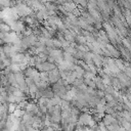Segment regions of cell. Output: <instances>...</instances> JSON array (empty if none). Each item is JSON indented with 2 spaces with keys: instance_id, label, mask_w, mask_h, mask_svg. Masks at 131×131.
<instances>
[{
  "instance_id": "6da1fadb",
  "label": "cell",
  "mask_w": 131,
  "mask_h": 131,
  "mask_svg": "<svg viewBox=\"0 0 131 131\" xmlns=\"http://www.w3.org/2000/svg\"><path fill=\"white\" fill-rule=\"evenodd\" d=\"M15 8H16V11H17L18 16H27V15H30L33 12V9L31 7H29L25 3L16 4L15 5Z\"/></svg>"
},
{
  "instance_id": "7a4b0ae2",
  "label": "cell",
  "mask_w": 131,
  "mask_h": 131,
  "mask_svg": "<svg viewBox=\"0 0 131 131\" xmlns=\"http://www.w3.org/2000/svg\"><path fill=\"white\" fill-rule=\"evenodd\" d=\"M62 57H63V59H64L66 61L74 62L75 64H77V60H78V59H76L72 53H69V52H67V51H63V53H62Z\"/></svg>"
},
{
  "instance_id": "3957f363",
  "label": "cell",
  "mask_w": 131,
  "mask_h": 131,
  "mask_svg": "<svg viewBox=\"0 0 131 131\" xmlns=\"http://www.w3.org/2000/svg\"><path fill=\"white\" fill-rule=\"evenodd\" d=\"M54 68H56V64L54 62H49L47 60H45V61L42 62V71L48 72V71H50V70H52Z\"/></svg>"
},
{
  "instance_id": "277c9868",
  "label": "cell",
  "mask_w": 131,
  "mask_h": 131,
  "mask_svg": "<svg viewBox=\"0 0 131 131\" xmlns=\"http://www.w3.org/2000/svg\"><path fill=\"white\" fill-rule=\"evenodd\" d=\"M13 75H14V79H15L17 85H19L20 83L25 82V74H24L21 71L15 72V73H13Z\"/></svg>"
},
{
  "instance_id": "5b68a950",
  "label": "cell",
  "mask_w": 131,
  "mask_h": 131,
  "mask_svg": "<svg viewBox=\"0 0 131 131\" xmlns=\"http://www.w3.org/2000/svg\"><path fill=\"white\" fill-rule=\"evenodd\" d=\"M75 42L77 44H85L86 43V38L83 35H76L75 36Z\"/></svg>"
},
{
  "instance_id": "8992f818",
  "label": "cell",
  "mask_w": 131,
  "mask_h": 131,
  "mask_svg": "<svg viewBox=\"0 0 131 131\" xmlns=\"http://www.w3.org/2000/svg\"><path fill=\"white\" fill-rule=\"evenodd\" d=\"M59 105H60V108H61V110L70 108V107H71V101H69V100H67V99H62V98H61V101H60Z\"/></svg>"
},
{
  "instance_id": "52a82bcc",
  "label": "cell",
  "mask_w": 131,
  "mask_h": 131,
  "mask_svg": "<svg viewBox=\"0 0 131 131\" xmlns=\"http://www.w3.org/2000/svg\"><path fill=\"white\" fill-rule=\"evenodd\" d=\"M114 59H115L116 66L119 68V70H120V71H124L125 67H124V63H123V58L121 59V58L119 57V58H114Z\"/></svg>"
},
{
  "instance_id": "ba28073f",
  "label": "cell",
  "mask_w": 131,
  "mask_h": 131,
  "mask_svg": "<svg viewBox=\"0 0 131 131\" xmlns=\"http://www.w3.org/2000/svg\"><path fill=\"white\" fill-rule=\"evenodd\" d=\"M9 68H10V71L12 73H15V72L20 71L19 70V66H18V62H11L10 66H9Z\"/></svg>"
},
{
  "instance_id": "9c48e42d",
  "label": "cell",
  "mask_w": 131,
  "mask_h": 131,
  "mask_svg": "<svg viewBox=\"0 0 131 131\" xmlns=\"http://www.w3.org/2000/svg\"><path fill=\"white\" fill-rule=\"evenodd\" d=\"M15 108H16V103H14V102H8V106H7V113L8 114H12Z\"/></svg>"
},
{
  "instance_id": "30bf717a",
  "label": "cell",
  "mask_w": 131,
  "mask_h": 131,
  "mask_svg": "<svg viewBox=\"0 0 131 131\" xmlns=\"http://www.w3.org/2000/svg\"><path fill=\"white\" fill-rule=\"evenodd\" d=\"M50 101L52 103V105H55V104H59L60 101H61V97L57 96V95H54L52 98H50Z\"/></svg>"
},
{
  "instance_id": "8fae6325",
  "label": "cell",
  "mask_w": 131,
  "mask_h": 131,
  "mask_svg": "<svg viewBox=\"0 0 131 131\" xmlns=\"http://www.w3.org/2000/svg\"><path fill=\"white\" fill-rule=\"evenodd\" d=\"M24 113H25V110H20V108H18V107H16L15 110H14V112L12 113L15 117H17V118H20L21 119V117H23V115H24Z\"/></svg>"
},
{
  "instance_id": "7c38bea8",
  "label": "cell",
  "mask_w": 131,
  "mask_h": 131,
  "mask_svg": "<svg viewBox=\"0 0 131 131\" xmlns=\"http://www.w3.org/2000/svg\"><path fill=\"white\" fill-rule=\"evenodd\" d=\"M39 77H40L41 80H43V81H47V82H48V73H47V72H45V71H41V72H39ZM48 83H49V82H48Z\"/></svg>"
},
{
  "instance_id": "4fadbf2b",
  "label": "cell",
  "mask_w": 131,
  "mask_h": 131,
  "mask_svg": "<svg viewBox=\"0 0 131 131\" xmlns=\"http://www.w3.org/2000/svg\"><path fill=\"white\" fill-rule=\"evenodd\" d=\"M28 100H23V101H19L18 103H16V107L20 108V110H25L26 111V107H27V104H28Z\"/></svg>"
},
{
  "instance_id": "5bb4252c",
  "label": "cell",
  "mask_w": 131,
  "mask_h": 131,
  "mask_svg": "<svg viewBox=\"0 0 131 131\" xmlns=\"http://www.w3.org/2000/svg\"><path fill=\"white\" fill-rule=\"evenodd\" d=\"M95 74H93L92 72H87V71H85L84 72V74H83V78H88V79H91V80H93L94 78H95Z\"/></svg>"
},
{
  "instance_id": "9a60e30c",
  "label": "cell",
  "mask_w": 131,
  "mask_h": 131,
  "mask_svg": "<svg viewBox=\"0 0 131 131\" xmlns=\"http://www.w3.org/2000/svg\"><path fill=\"white\" fill-rule=\"evenodd\" d=\"M76 48L75 47H73V46H71V45H69V46H67V47H64L63 48V51H67V52H69V53H72V54H74L75 52H76Z\"/></svg>"
},
{
  "instance_id": "2e32d148",
  "label": "cell",
  "mask_w": 131,
  "mask_h": 131,
  "mask_svg": "<svg viewBox=\"0 0 131 131\" xmlns=\"http://www.w3.org/2000/svg\"><path fill=\"white\" fill-rule=\"evenodd\" d=\"M52 44H53L54 48H61V43H60V41L57 38L52 39Z\"/></svg>"
},
{
  "instance_id": "e0dca14e",
  "label": "cell",
  "mask_w": 131,
  "mask_h": 131,
  "mask_svg": "<svg viewBox=\"0 0 131 131\" xmlns=\"http://www.w3.org/2000/svg\"><path fill=\"white\" fill-rule=\"evenodd\" d=\"M12 94L15 95V96H24L25 95V93L19 88H14V90L12 91Z\"/></svg>"
},
{
  "instance_id": "ac0fdd59",
  "label": "cell",
  "mask_w": 131,
  "mask_h": 131,
  "mask_svg": "<svg viewBox=\"0 0 131 131\" xmlns=\"http://www.w3.org/2000/svg\"><path fill=\"white\" fill-rule=\"evenodd\" d=\"M82 83H83V78H82V79H80V78H76V79L74 80V82H73L72 85H73L74 87H78V86L81 85Z\"/></svg>"
},
{
  "instance_id": "d6986e66",
  "label": "cell",
  "mask_w": 131,
  "mask_h": 131,
  "mask_svg": "<svg viewBox=\"0 0 131 131\" xmlns=\"http://www.w3.org/2000/svg\"><path fill=\"white\" fill-rule=\"evenodd\" d=\"M0 6L10 7V0H0Z\"/></svg>"
},
{
  "instance_id": "ffe728a7",
  "label": "cell",
  "mask_w": 131,
  "mask_h": 131,
  "mask_svg": "<svg viewBox=\"0 0 131 131\" xmlns=\"http://www.w3.org/2000/svg\"><path fill=\"white\" fill-rule=\"evenodd\" d=\"M103 97L105 98L106 102H110V101H112L113 99H115V97H114L112 94H110V93H105V92H104V96H103Z\"/></svg>"
},
{
  "instance_id": "44dd1931",
  "label": "cell",
  "mask_w": 131,
  "mask_h": 131,
  "mask_svg": "<svg viewBox=\"0 0 131 131\" xmlns=\"http://www.w3.org/2000/svg\"><path fill=\"white\" fill-rule=\"evenodd\" d=\"M97 125H98V130L106 131V126L103 124V122H102V121H99V122H97Z\"/></svg>"
},
{
  "instance_id": "7402d4cb",
  "label": "cell",
  "mask_w": 131,
  "mask_h": 131,
  "mask_svg": "<svg viewBox=\"0 0 131 131\" xmlns=\"http://www.w3.org/2000/svg\"><path fill=\"white\" fill-rule=\"evenodd\" d=\"M70 2H72V0H55L56 5H63L66 3H70Z\"/></svg>"
},
{
  "instance_id": "603a6c76",
  "label": "cell",
  "mask_w": 131,
  "mask_h": 131,
  "mask_svg": "<svg viewBox=\"0 0 131 131\" xmlns=\"http://www.w3.org/2000/svg\"><path fill=\"white\" fill-rule=\"evenodd\" d=\"M122 72H124V74L126 76H128V77L131 78V69H130V67H125L124 71H122Z\"/></svg>"
},
{
  "instance_id": "cb8c5ba5",
  "label": "cell",
  "mask_w": 131,
  "mask_h": 131,
  "mask_svg": "<svg viewBox=\"0 0 131 131\" xmlns=\"http://www.w3.org/2000/svg\"><path fill=\"white\" fill-rule=\"evenodd\" d=\"M18 66H19V70H20L21 72H24V71L28 68V64H26L25 62H18Z\"/></svg>"
},
{
  "instance_id": "d4e9b609",
  "label": "cell",
  "mask_w": 131,
  "mask_h": 131,
  "mask_svg": "<svg viewBox=\"0 0 131 131\" xmlns=\"http://www.w3.org/2000/svg\"><path fill=\"white\" fill-rule=\"evenodd\" d=\"M96 96H98L99 98H100V97H103V96H104V91H102V90H100V89H97V90H96Z\"/></svg>"
},
{
  "instance_id": "484cf974",
  "label": "cell",
  "mask_w": 131,
  "mask_h": 131,
  "mask_svg": "<svg viewBox=\"0 0 131 131\" xmlns=\"http://www.w3.org/2000/svg\"><path fill=\"white\" fill-rule=\"evenodd\" d=\"M60 43H61V48H64V47H67V46H69V45H70V42H69V41H67L66 39H63L62 41H60Z\"/></svg>"
},
{
  "instance_id": "4316f807",
  "label": "cell",
  "mask_w": 131,
  "mask_h": 131,
  "mask_svg": "<svg viewBox=\"0 0 131 131\" xmlns=\"http://www.w3.org/2000/svg\"><path fill=\"white\" fill-rule=\"evenodd\" d=\"M5 121L3 119H0V130H4L5 129Z\"/></svg>"
},
{
  "instance_id": "83f0119b",
  "label": "cell",
  "mask_w": 131,
  "mask_h": 131,
  "mask_svg": "<svg viewBox=\"0 0 131 131\" xmlns=\"http://www.w3.org/2000/svg\"><path fill=\"white\" fill-rule=\"evenodd\" d=\"M4 44H5L4 40H3V39H0V45H4Z\"/></svg>"
},
{
  "instance_id": "f1b7e54d",
  "label": "cell",
  "mask_w": 131,
  "mask_h": 131,
  "mask_svg": "<svg viewBox=\"0 0 131 131\" xmlns=\"http://www.w3.org/2000/svg\"><path fill=\"white\" fill-rule=\"evenodd\" d=\"M40 1H41V2H42V3L44 4V3H46V2H49L50 0H40Z\"/></svg>"
},
{
  "instance_id": "f546056e",
  "label": "cell",
  "mask_w": 131,
  "mask_h": 131,
  "mask_svg": "<svg viewBox=\"0 0 131 131\" xmlns=\"http://www.w3.org/2000/svg\"><path fill=\"white\" fill-rule=\"evenodd\" d=\"M88 1H90V2H94V3H96V0H88Z\"/></svg>"
},
{
  "instance_id": "4dcf8cb0",
  "label": "cell",
  "mask_w": 131,
  "mask_h": 131,
  "mask_svg": "<svg viewBox=\"0 0 131 131\" xmlns=\"http://www.w3.org/2000/svg\"><path fill=\"white\" fill-rule=\"evenodd\" d=\"M127 1H128V2H131V0H127Z\"/></svg>"
},
{
  "instance_id": "1f68e13d",
  "label": "cell",
  "mask_w": 131,
  "mask_h": 131,
  "mask_svg": "<svg viewBox=\"0 0 131 131\" xmlns=\"http://www.w3.org/2000/svg\"><path fill=\"white\" fill-rule=\"evenodd\" d=\"M10 1H12V0H10Z\"/></svg>"
}]
</instances>
